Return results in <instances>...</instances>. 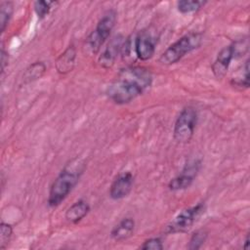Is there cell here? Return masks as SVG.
Masks as SVG:
<instances>
[{
	"instance_id": "obj_3",
	"label": "cell",
	"mask_w": 250,
	"mask_h": 250,
	"mask_svg": "<svg viewBox=\"0 0 250 250\" xmlns=\"http://www.w3.org/2000/svg\"><path fill=\"white\" fill-rule=\"evenodd\" d=\"M203 35L200 32H189L172 43L159 57L158 62L164 65H171L181 61L187 54L200 47Z\"/></svg>"
},
{
	"instance_id": "obj_6",
	"label": "cell",
	"mask_w": 250,
	"mask_h": 250,
	"mask_svg": "<svg viewBox=\"0 0 250 250\" xmlns=\"http://www.w3.org/2000/svg\"><path fill=\"white\" fill-rule=\"evenodd\" d=\"M198 114L193 106L184 107L178 115L173 129V138L179 144L188 143L194 134Z\"/></svg>"
},
{
	"instance_id": "obj_20",
	"label": "cell",
	"mask_w": 250,
	"mask_h": 250,
	"mask_svg": "<svg viewBox=\"0 0 250 250\" xmlns=\"http://www.w3.org/2000/svg\"><path fill=\"white\" fill-rule=\"evenodd\" d=\"M207 236H208V232L205 229H198L194 231L188 240V244L187 245L188 249L198 250L205 243Z\"/></svg>"
},
{
	"instance_id": "obj_5",
	"label": "cell",
	"mask_w": 250,
	"mask_h": 250,
	"mask_svg": "<svg viewBox=\"0 0 250 250\" xmlns=\"http://www.w3.org/2000/svg\"><path fill=\"white\" fill-rule=\"evenodd\" d=\"M116 22V12L108 10L98 21L95 29L86 38L87 49L92 54H97L108 39Z\"/></svg>"
},
{
	"instance_id": "obj_14",
	"label": "cell",
	"mask_w": 250,
	"mask_h": 250,
	"mask_svg": "<svg viewBox=\"0 0 250 250\" xmlns=\"http://www.w3.org/2000/svg\"><path fill=\"white\" fill-rule=\"evenodd\" d=\"M135 226L134 219L124 218L111 229L110 236L115 241H123L134 233Z\"/></svg>"
},
{
	"instance_id": "obj_4",
	"label": "cell",
	"mask_w": 250,
	"mask_h": 250,
	"mask_svg": "<svg viewBox=\"0 0 250 250\" xmlns=\"http://www.w3.org/2000/svg\"><path fill=\"white\" fill-rule=\"evenodd\" d=\"M248 38L245 37L235 40L229 45L222 48L211 65L214 76L218 79L223 78L227 74L231 61L242 57L248 51Z\"/></svg>"
},
{
	"instance_id": "obj_8",
	"label": "cell",
	"mask_w": 250,
	"mask_h": 250,
	"mask_svg": "<svg viewBox=\"0 0 250 250\" xmlns=\"http://www.w3.org/2000/svg\"><path fill=\"white\" fill-rule=\"evenodd\" d=\"M200 169V161L192 160L186 164L182 172L170 180L168 187L170 190L178 191L183 190L191 186Z\"/></svg>"
},
{
	"instance_id": "obj_12",
	"label": "cell",
	"mask_w": 250,
	"mask_h": 250,
	"mask_svg": "<svg viewBox=\"0 0 250 250\" xmlns=\"http://www.w3.org/2000/svg\"><path fill=\"white\" fill-rule=\"evenodd\" d=\"M76 49L73 45L68 46L56 60L55 65L58 73L66 74L73 70L76 62Z\"/></svg>"
},
{
	"instance_id": "obj_24",
	"label": "cell",
	"mask_w": 250,
	"mask_h": 250,
	"mask_svg": "<svg viewBox=\"0 0 250 250\" xmlns=\"http://www.w3.org/2000/svg\"><path fill=\"white\" fill-rule=\"evenodd\" d=\"M248 245H249V235L247 234L246 237H245V241H244L243 248H244V249H248Z\"/></svg>"
},
{
	"instance_id": "obj_1",
	"label": "cell",
	"mask_w": 250,
	"mask_h": 250,
	"mask_svg": "<svg viewBox=\"0 0 250 250\" xmlns=\"http://www.w3.org/2000/svg\"><path fill=\"white\" fill-rule=\"evenodd\" d=\"M152 84L151 72L138 65H130L119 70L116 78L108 85L106 95L117 104H125L143 95Z\"/></svg>"
},
{
	"instance_id": "obj_16",
	"label": "cell",
	"mask_w": 250,
	"mask_h": 250,
	"mask_svg": "<svg viewBox=\"0 0 250 250\" xmlns=\"http://www.w3.org/2000/svg\"><path fill=\"white\" fill-rule=\"evenodd\" d=\"M230 84L235 88H249V60H246L244 64L241 66V69L238 70L233 77H231Z\"/></svg>"
},
{
	"instance_id": "obj_15",
	"label": "cell",
	"mask_w": 250,
	"mask_h": 250,
	"mask_svg": "<svg viewBox=\"0 0 250 250\" xmlns=\"http://www.w3.org/2000/svg\"><path fill=\"white\" fill-rule=\"evenodd\" d=\"M46 72V65L43 62H35L28 65L23 72L22 79L25 83H29L40 79Z\"/></svg>"
},
{
	"instance_id": "obj_18",
	"label": "cell",
	"mask_w": 250,
	"mask_h": 250,
	"mask_svg": "<svg viewBox=\"0 0 250 250\" xmlns=\"http://www.w3.org/2000/svg\"><path fill=\"white\" fill-rule=\"evenodd\" d=\"M206 1L200 0H181L177 2V9L182 14L194 13L204 7Z\"/></svg>"
},
{
	"instance_id": "obj_7",
	"label": "cell",
	"mask_w": 250,
	"mask_h": 250,
	"mask_svg": "<svg viewBox=\"0 0 250 250\" xmlns=\"http://www.w3.org/2000/svg\"><path fill=\"white\" fill-rule=\"evenodd\" d=\"M204 202H199L194 206L182 210L165 228V233H179L189 229L197 219L205 211Z\"/></svg>"
},
{
	"instance_id": "obj_10",
	"label": "cell",
	"mask_w": 250,
	"mask_h": 250,
	"mask_svg": "<svg viewBox=\"0 0 250 250\" xmlns=\"http://www.w3.org/2000/svg\"><path fill=\"white\" fill-rule=\"evenodd\" d=\"M124 44V37L121 34H117L113 36L109 42L107 43L104 50L99 57V64L105 69L111 68L115 63V61L119 54L122 52Z\"/></svg>"
},
{
	"instance_id": "obj_23",
	"label": "cell",
	"mask_w": 250,
	"mask_h": 250,
	"mask_svg": "<svg viewBox=\"0 0 250 250\" xmlns=\"http://www.w3.org/2000/svg\"><path fill=\"white\" fill-rule=\"evenodd\" d=\"M8 63H9V54L2 46L1 48V72L2 73L5 71V68L8 65Z\"/></svg>"
},
{
	"instance_id": "obj_13",
	"label": "cell",
	"mask_w": 250,
	"mask_h": 250,
	"mask_svg": "<svg viewBox=\"0 0 250 250\" xmlns=\"http://www.w3.org/2000/svg\"><path fill=\"white\" fill-rule=\"evenodd\" d=\"M90 212V205L83 199L75 201L65 211V220L71 224H77L82 221Z\"/></svg>"
},
{
	"instance_id": "obj_19",
	"label": "cell",
	"mask_w": 250,
	"mask_h": 250,
	"mask_svg": "<svg viewBox=\"0 0 250 250\" xmlns=\"http://www.w3.org/2000/svg\"><path fill=\"white\" fill-rule=\"evenodd\" d=\"M58 2L55 1H45V0H38L33 2V9L39 20H43L46 18L51 10L56 6Z\"/></svg>"
},
{
	"instance_id": "obj_22",
	"label": "cell",
	"mask_w": 250,
	"mask_h": 250,
	"mask_svg": "<svg viewBox=\"0 0 250 250\" xmlns=\"http://www.w3.org/2000/svg\"><path fill=\"white\" fill-rule=\"evenodd\" d=\"M164 248L162 240L159 237H150L143 242L140 249L143 250H162Z\"/></svg>"
},
{
	"instance_id": "obj_9",
	"label": "cell",
	"mask_w": 250,
	"mask_h": 250,
	"mask_svg": "<svg viewBox=\"0 0 250 250\" xmlns=\"http://www.w3.org/2000/svg\"><path fill=\"white\" fill-rule=\"evenodd\" d=\"M156 39L153 35L146 30L141 31L135 38L134 51L136 57L141 61L151 59L155 53Z\"/></svg>"
},
{
	"instance_id": "obj_11",
	"label": "cell",
	"mask_w": 250,
	"mask_h": 250,
	"mask_svg": "<svg viewBox=\"0 0 250 250\" xmlns=\"http://www.w3.org/2000/svg\"><path fill=\"white\" fill-rule=\"evenodd\" d=\"M134 176L131 172H122L113 180L109 188V196L113 200H119L129 195L133 188Z\"/></svg>"
},
{
	"instance_id": "obj_2",
	"label": "cell",
	"mask_w": 250,
	"mask_h": 250,
	"mask_svg": "<svg viewBox=\"0 0 250 250\" xmlns=\"http://www.w3.org/2000/svg\"><path fill=\"white\" fill-rule=\"evenodd\" d=\"M84 168L79 162L65 166L57 178L54 180L48 196V205L50 207L59 206L72 191L77 185Z\"/></svg>"
},
{
	"instance_id": "obj_21",
	"label": "cell",
	"mask_w": 250,
	"mask_h": 250,
	"mask_svg": "<svg viewBox=\"0 0 250 250\" xmlns=\"http://www.w3.org/2000/svg\"><path fill=\"white\" fill-rule=\"evenodd\" d=\"M13 235V227L12 225L5 223V222H1L0 224V249L4 250Z\"/></svg>"
},
{
	"instance_id": "obj_17",
	"label": "cell",
	"mask_w": 250,
	"mask_h": 250,
	"mask_svg": "<svg viewBox=\"0 0 250 250\" xmlns=\"http://www.w3.org/2000/svg\"><path fill=\"white\" fill-rule=\"evenodd\" d=\"M14 4L11 1H2L0 3V30L3 33L13 16Z\"/></svg>"
}]
</instances>
